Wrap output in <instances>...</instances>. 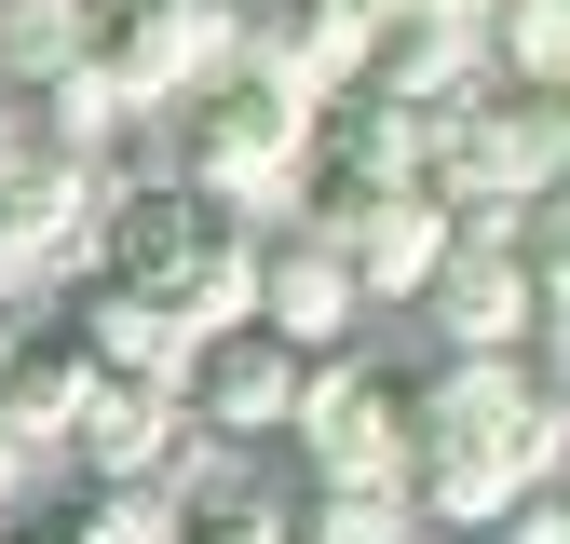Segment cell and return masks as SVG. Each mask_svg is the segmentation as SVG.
Returning <instances> with one entry per match:
<instances>
[{"label":"cell","instance_id":"6da1fadb","mask_svg":"<svg viewBox=\"0 0 570 544\" xmlns=\"http://www.w3.org/2000/svg\"><path fill=\"white\" fill-rule=\"evenodd\" d=\"M557 463H570V381L543 354H435V368H407V517L421 531H489Z\"/></svg>","mask_w":570,"mask_h":544},{"label":"cell","instance_id":"7a4b0ae2","mask_svg":"<svg viewBox=\"0 0 570 544\" xmlns=\"http://www.w3.org/2000/svg\"><path fill=\"white\" fill-rule=\"evenodd\" d=\"M96 272H122L150 313H177L190 340L245 313V272H258V218L190 177H150V191H109L96 204Z\"/></svg>","mask_w":570,"mask_h":544},{"label":"cell","instance_id":"3957f363","mask_svg":"<svg viewBox=\"0 0 570 544\" xmlns=\"http://www.w3.org/2000/svg\"><path fill=\"white\" fill-rule=\"evenodd\" d=\"M164 123H177V177H190V191L245 204V218H285V204H299V150H313V96H299V82H272L258 55L204 68V82H190V96H177Z\"/></svg>","mask_w":570,"mask_h":544},{"label":"cell","instance_id":"277c9868","mask_svg":"<svg viewBox=\"0 0 570 544\" xmlns=\"http://www.w3.org/2000/svg\"><path fill=\"white\" fill-rule=\"evenodd\" d=\"M82 55L109 68V96L150 123V109H177V96L204 82V68L245 55V14H232V0H96Z\"/></svg>","mask_w":570,"mask_h":544},{"label":"cell","instance_id":"5b68a950","mask_svg":"<svg viewBox=\"0 0 570 544\" xmlns=\"http://www.w3.org/2000/svg\"><path fill=\"white\" fill-rule=\"evenodd\" d=\"M299 381H313V354H299L285 327H258V313L204 327L190 354H177V395H190V422L218 436V449H285V422H299Z\"/></svg>","mask_w":570,"mask_h":544},{"label":"cell","instance_id":"8992f818","mask_svg":"<svg viewBox=\"0 0 570 544\" xmlns=\"http://www.w3.org/2000/svg\"><path fill=\"white\" fill-rule=\"evenodd\" d=\"M285 449H299V476H407V368L353 354V340H340V354H313Z\"/></svg>","mask_w":570,"mask_h":544},{"label":"cell","instance_id":"52a82bcc","mask_svg":"<svg viewBox=\"0 0 570 544\" xmlns=\"http://www.w3.org/2000/svg\"><path fill=\"white\" fill-rule=\"evenodd\" d=\"M245 313L258 327H285L299 354H340L353 327H367V286H353V245L326 232V218H258V272H245Z\"/></svg>","mask_w":570,"mask_h":544},{"label":"cell","instance_id":"ba28073f","mask_svg":"<svg viewBox=\"0 0 570 544\" xmlns=\"http://www.w3.org/2000/svg\"><path fill=\"white\" fill-rule=\"evenodd\" d=\"M530 259H517V232H475V218H449V259L421 272V327H435V354H530Z\"/></svg>","mask_w":570,"mask_h":544},{"label":"cell","instance_id":"9c48e42d","mask_svg":"<svg viewBox=\"0 0 570 544\" xmlns=\"http://www.w3.org/2000/svg\"><path fill=\"white\" fill-rule=\"evenodd\" d=\"M82 395H96V354H82V327H68L55 300H28L14 327H0V422H14L28 449H68Z\"/></svg>","mask_w":570,"mask_h":544},{"label":"cell","instance_id":"30bf717a","mask_svg":"<svg viewBox=\"0 0 570 544\" xmlns=\"http://www.w3.org/2000/svg\"><path fill=\"white\" fill-rule=\"evenodd\" d=\"M245 14V55L272 68V82H299V96H340L353 68H367V28H381V0H232Z\"/></svg>","mask_w":570,"mask_h":544},{"label":"cell","instance_id":"8fae6325","mask_svg":"<svg viewBox=\"0 0 570 544\" xmlns=\"http://www.w3.org/2000/svg\"><path fill=\"white\" fill-rule=\"evenodd\" d=\"M475 68H489L475 14H435V0H381L367 68H353V82H381V96H407V109H449V96L475 82Z\"/></svg>","mask_w":570,"mask_h":544},{"label":"cell","instance_id":"7c38bea8","mask_svg":"<svg viewBox=\"0 0 570 544\" xmlns=\"http://www.w3.org/2000/svg\"><path fill=\"white\" fill-rule=\"evenodd\" d=\"M340 245H353V286H367V300H421V272L449 259V204L407 177V191H381V204H353Z\"/></svg>","mask_w":570,"mask_h":544},{"label":"cell","instance_id":"4fadbf2b","mask_svg":"<svg viewBox=\"0 0 570 544\" xmlns=\"http://www.w3.org/2000/svg\"><path fill=\"white\" fill-rule=\"evenodd\" d=\"M0 109H14V136H28V150H82V164H109V136L136 123V109L109 96V68H96V55L41 68V82H0Z\"/></svg>","mask_w":570,"mask_h":544},{"label":"cell","instance_id":"5bb4252c","mask_svg":"<svg viewBox=\"0 0 570 544\" xmlns=\"http://www.w3.org/2000/svg\"><path fill=\"white\" fill-rule=\"evenodd\" d=\"M394 531H421L407 476H299V504H285V544H394Z\"/></svg>","mask_w":570,"mask_h":544},{"label":"cell","instance_id":"9a60e30c","mask_svg":"<svg viewBox=\"0 0 570 544\" xmlns=\"http://www.w3.org/2000/svg\"><path fill=\"white\" fill-rule=\"evenodd\" d=\"M96 28V0H0V82H41V68H68Z\"/></svg>","mask_w":570,"mask_h":544},{"label":"cell","instance_id":"2e32d148","mask_svg":"<svg viewBox=\"0 0 570 544\" xmlns=\"http://www.w3.org/2000/svg\"><path fill=\"white\" fill-rule=\"evenodd\" d=\"M177 544H285V504H258V490H190L177 504Z\"/></svg>","mask_w":570,"mask_h":544},{"label":"cell","instance_id":"e0dca14e","mask_svg":"<svg viewBox=\"0 0 570 544\" xmlns=\"http://www.w3.org/2000/svg\"><path fill=\"white\" fill-rule=\"evenodd\" d=\"M475 544H570V476H543V490H517V504L489 517Z\"/></svg>","mask_w":570,"mask_h":544},{"label":"cell","instance_id":"ac0fdd59","mask_svg":"<svg viewBox=\"0 0 570 544\" xmlns=\"http://www.w3.org/2000/svg\"><path fill=\"white\" fill-rule=\"evenodd\" d=\"M28 476H41V449H28L14 422H0V504H14V490H28Z\"/></svg>","mask_w":570,"mask_h":544},{"label":"cell","instance_id":"d6986e66","mask_svg":"<svg viewBox=\"0 0 570 544\" xmlns=\"http://www.w3.org/2000/svg\"><path fill=\"white\" fill-rule=\"evenodd\" d=\"M0 150H14V109H0Z\"/></svg>","mask_w":570,"mask_h":544},{"label":"cell","instance_id":"ffe728a7","mask_svg":"<svg viewBox=\"0 0 570 544\" xmlns=\"http://www.w3.org/2000/svg\"><path fill=\"white\" fill-rule=\"evenodd\" d=\"M394 544H435V531H394Z\"/></svg>","mask_w":570,"mask_h":544}]
</instances>
